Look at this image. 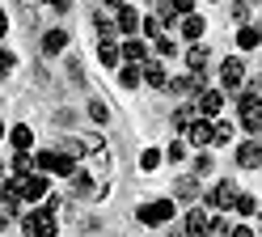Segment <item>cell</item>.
<instances>
[{"instance_id":"obj_8","label":"cell","mask_w":262,"mask_h":237,"mask_svg":"<svg viewBox=\"0 0 262 237\" xmlns=\"http://www.w3.org/2000/svg\"><path fill=\"white\" fill-rule=\"evenodd\" d=\"M224 110V89H203L199 93V106H194V114L199 118H216Z\"/></svg>"},{"instance_id":"obj_6","label":"cell","mask_w":262,"mask_h":237,"mask_svg":"<svg viewBox=\"0 0 262 237\" xmlns=\"http://www.w3.org/2000/svg\"><path fill=\"white\" fill-rule=\"evenodd\" d=\"M182 140H186V148H207L211 144V118L194 114L190 123H186V131H182Z\"/></svg>"},{"instance_id":"obj_17","label":"cell","mask_w":262,"mask_h":237,"mask_svg":"<svg viewBox=\"0 0 262 237\" xmlns=\"http://www.w3.org/2000/svg\"><path fill=\"white\" fill-rule=\"evenodd\" d=\"M68 47V30H47L42 34V55H59Z\"/></svg>"},{"instance_id":"obj_20","label":"cell","mask_w":262,"mask_h":237,"mask_svg":"<svg viewBox=\"0 0 262 237\" xmlns=\"http://www.w3.org/2000/svg\"><path fill=\"white\" fill-rule=\"evenodd\" d=\"M93 30H97V38H102V43H114V34H119L110 13H97V17H93Z\"/></svg>"},{"instance_id":"obj_9","label":"cell","mask_w":262,"mask_h":237,"mask_svg":"<svg viewBox=\"0 0 262 237\" xmlns=\"http://www.w3.org/2000/svg\"><path fill=\"white\" fill-rule=\"evenodd\" d=\"M237 165L241 169H262V144H258V135H250L245 144H237Z\"/></svg>"},{"instance_id":"obj_36","label":"cell","mask_w":262,"mask_h":237,"mask_svg":"<svg viewBox=\"0 0 262 237\" xmlns=\"http://www.w3.org/2000/svg\"><path fill=\"white\" fill-rule=\"evenodd\" d=\"M203 174H211V152H199V157H194V178H203Z\"/></svg>"},{"instance_id":"obj_33","label":"cell","mask_w":262,"mask_h":237,"mask_svg":"<svg viewBox=\"0 0 262 237\" xmlns=\"http://www.w3.org/2000/svg\"><path fill=\"white\" fill-rule=\"evenodd\" d=\"M250 13H254V5L237 0V5H233V22H237V26H250Z\"/></svg>"},{"instance_id":"obj_13","label":"cell","mask_w":262,"mask_h":237,"mask_svg":"<svg viewBox=\"0 0 262 237\" xmlns=\"http://www.w3.org/2000/svg\"><path fill=\"white\" fill-rule=\"evenodd\" d=\"M182 233H186V237H207V212H203V208H190V212L182 216Z\"/></svg>"},{"instance_id":"obj_34","label":"cell","mask_w":262,"mask_h":237,"mask_svg":"<svg viewBox=\"0 0 262 237\" xmlns=\"http://www.w3.org/2000/svg\"><path fill=\"white\" fill-rule=\"evenodd\" d=\"M13 68H17V55H13L9 47H0V76H9Z\"/></svg>"},{"instance_id":"obj_27","label":"cell","mask_w":262,"mask_h":237,"mask_svg":"<svg viewBox=\"0 0 262 237\" xmlns=\"http://www.w3.org/2000/svg\"><path fill=\"white\" fill-rule=\"evenodd\" d=\"M241 127L250 131V135H258L262 131V106L258 110H241Z\"/></svg>"},{"instance_id":"obj_16","label":"cell","mask_w":262,"mask_h":237,"mask_svg":"<svg viewBox=\"0 0 262 237\" xmlns=\"http://www.w3.org/2000/svg\"><path fill=\"white\" fill-rule=\"evenodd\" d=\"M207 60H211V47H207V43H190V47H186V64H190V72H203Z\"/></svg>"},{"instance_id":"obj_5","label":"cell","mask_w":262,"mask_h":237,"mask_svg":"<svg viewBox=\"0 0 262 237\" xmlns=\"http://www.w3.org/2000/svg\"><path fill=\"white\" fill-rule=\"evenodd\" d=\"M241 85H245V64H241L237 55H228V60L220 64V89H224V93H237Z\"/></svg>"},{"instance_id":"obj_32","label":"cell","mask_w":262,"mask_h":237,"mask_svg":"<svg viewBox=\"0 0 262 237\" xmlns=\"http://www.w3.org/2000/svg\"><path fill=\"white\" fill-rule=\"evenodd\" d=\"M157 165H161V148H144V157H140V169H144V174H152Z\"/></svg>"},{"instance_id":"obj_25","label":"cell","mask_w":262,"mask_h":237,"mask_svg":"<svg viewBox=\"0 0 262 237\" xmlns=\"http://www.w3.org/2000/svg\"><path fill=\"white\" fill-rule=\"evenodd\" d=\"M258 43H262V34H258L254 26H241V30H237V47H241V51H254Z\"/></svg>"},{"instance_id":"obj_7","label":"cell","mask_w":262,"mask_h":237,"mask_svg":"<svg viewBox=\"0 0 262 237\" xmlns=\"http://www.w3.org/2000/svg\"><path fill=\"white\" fill-rule=\"evenodd\" d=\"M114 30L123 34V38H136V30H140V13L131 9V5H114Z\"/></svg>"},{"instance_id":"obj_41","label":"cell","mask_w":262,"mask_h":237,"mask_svg":"<svg viewBox=\"0 0 262 237\" xmlns=\"http://www.w3.org/2000/svg\"><path fill=\"white\" fill-rule=\"evenodd\" d=\"M245 5H258V0H245Z\"/></svg>"},{"instance_id":"obj_4","label":"cell","mask_w":262,"mask_h":237,"mask_svg":"<svg viewBox=\"0 0 262 237\" xmlns=\"http://www.w3.org/2000/svg\"><path fill=\"white\" fill-rule=\"evenodd\" d=\"M165 89H169V93H178V97H199V93L207 89V81H203V72H186V76L165 81Z\"/></svg>"},{"instance_id":"obj_15","label":"cell","mask_w":262,"mask_h":237,"mask_svg":"<svg viewBox=\"0 0 262 237\" xmlns=\"http://www.w3.org/2000/svg\"><path fill=\"white\" fill-rule=\"evenodd\" d=\"M5 140L13 144V152H34V131H30L26 123H17V127H9V135Z\"/></svg>"},{"instance_id":"obj_26","label":"cell","mask_w":262,"mask_h":237,"mask_svg":"<svg viewBox=\"0 0 262 237\" xmlns=\"http://www.w3.org/2000/svg\"><path fill=\"white\" fill-rule=\"evenodd\" d=\"M119 85H123V89H136V85H140V64H123L119 68Z\"/></svg>"},{"instance_id":"obj_31","label":"cell","mask_w":262,"mask_h":237,"mask_svg":"<svg viewBox=\"0 0 262 237\" xmlns=\"http://www.w3.org/2000/svg\"><path fill=\"white\" fill-rule=\"evenodd\" d=\"M165 157H169V161H186V157H190V148H186V140H182V135H178V140L165 148Z\"/></svg>"},{"instance_id":"obj_21","label":"cell","mask_w":262,"mask_h":237,"mask_svg":"<svg viewBox=\"0 0 262 237\" xmlns=\"http://www.w3.org/2000/svg\"><path fill=\"white\" fill-rule=\"evenodd\" d=\"M97 64H102V68H119L123 60H119V43H102V47H97Z\"/></svg>"},{"instance_id":"obj_23","label":"cell","mask_w":262,"mask_h":237,"mask_svg":"<svg viewBox=\"0 0 262 237\" xmlns=\"http://www.w3.org/2000/svg\"><path fill=\"white\" fill-rule=\"evenodd\" d=\"M233 212H237V216H254V212H258V199H254L250 191H237V199H233Z\"/></svg>"},{"instance_id":"obj_2","label":"cell","mask_w":262,"mask_h":237,"mask_svg":"<svg viewBox=\"0 0 262 237\" xmlns=\"http://www.w3.org/2000/svg\"><path fill=\"white\" fill-rule=\"evenodd\" d=\"M173 208H178L173 199L140 203V208H136V220H140V225H148V229H161V225H169V220H173Z\"/></svg>"},{"instance_id":"obj_30","label":"cell","mask_w":262,"mask_h":237,"mask_svg":"<svg viewBox=\"0 0 262 237\" xmlns=\"http://www.w3.org/2000/svg\"><path fill=\"white\" fill-rule=\"evenodd\" d=\"M72 195H93V178L76 169V174H72Z\"/></svg>"},{"instance_id":"obj_19","label":"cell","mask_w":262,"mask_h":237,"mask_svg":"<svg viewBox=\"0 0 262 237\" xmlns=\"http://www.w3.org/2000/svg\"><path fill=\"white\" fill-rule=\"evenodd\" d=\"M9 169H13V178H26V174H34V152H13Z\"/></svg>"},{"instance_id":"obj_24","label":"cell","mask_w":262,"mask_h":237,"mask_svg":"<svg viewBox=\"0 0 262 237\" xmlns=\"http://www.w3.org/2000/svg\"><path fill=\"white\" fill-rule=\"evenodd\" d=\"M152 55H157V60H169V55H178V43L169 38V34H161V38H152Z\"/></svg>"},{"instance_id":"obj_1","label":"cell","mask_w":262,"mask_h":237,"mask_svg":"<svg viewBox=\"0 0 262 237\" xmlns=\"http://www.w3.org/2000/svg\"><path fill=\"white\" fill-rule=\"evenodd\" d=\"M21 233H26V237H55V233H59V220H55V212L34 208V212L21 216Z\"/></svg>"},{"instance_id":"obj_14","label":"cell","mask_w":262,"mask_h":237,"mask_svg":"<svg viewBox=\"0 0 262 237\" xmlns=\"http://www.w3.org/2000/svg\"><path fill=\"white\" fill-rule=\"evenodd\" d=\"M178 22H182V38L186 43H199L203 30H207V17H199V13H182Z\"/></svg>"},{"instance_id":"obj_11","label":"cell","mask_w":262,"mask_h":237,"mask_svg":"<svg viewBox=\"0 0 262 237\" xmlns=\"http://www.w3.org/2000/svg\"><path fill=\"white\" fill-rule=\"evenodd\" d=\"M148 55H152V47L144 38H123L119 43V60H127V64H144Z\"/></svg>"},{"instance_id":"obj_39","label":"cell","mask_w":262,"mask_h":237,"mask_svg":"<svg viewBox=\"0 0 262 237\" xmlns=\"http://www.w3.org/2000/svg\"><path fill=\"white\" fill-rule=\"evenodd\" d=\"M5 34H9V13L0 9V38H5Z\"/></svg>"},{"instance_id":"obj_10","label":"cell","mask_w":262,"mask_h":237,"mask_svg":"<svg viewBox=\"0 0 262 237\" xmlns=\"http://www.w3.org/2000/svg\"><path fill=\"white\" fill-rule=\"evenodd\" d=\"M140 81L152 85V89H165V81H169V76H165V64H161L157 55H148V60L140 64Z\"/></svg>"},{"instance_id":"obj_38","label":"cell","mask_w":262,"mask_h":237,"mask_svg":"<svg viewBox=\"0 0 262 237\" xmlns=\"http://www.w3.org/2000/svg\"><path fill=\"white\" fill-rule=\"evenodd\" d=\"M224 237H254V229H250V225H233Z\"/></svg>"},{"instance_id":"obj_29","label":"cell","mask_w":262,"mask_h":237,"mask_svg":"<svg viewBox=\"0 0 262 237\" xmlns=\"http://www.w3.org/2000/svg\"><path fill=\"white\" fill-rule=\"evenodd\" d=\"M190 118H194V106H178V110H173V131L182 135V131H186V123H190Z\"/></svg>"},{"instance_id":"obj_35","label":"cell","mask_w":262,"mask_h":237,"mask_svg":"<svg viewBox=\"0 0 262 237\" xmlns=\"http://www.w3.org/2000/svg\"><path fill=\"white\" fill-rule=\"evenodd\" d=\"M140 30L148 34V38H161V34H165V30H161V22H157V17H140Z\"/></svg>"},{"instance_id":"obj_12","label":"cell","mask_w":262,"mask_h":237,"mask_svg":"<svg viewBox=\"0 0 262 237\" xmlns=\"http://www.w3.org/2000/svg\"><path fill=\"white\" fill-rule=\"evenodd\" d=\"M199 195H203V186H199V178H194V174H186V178L173 182V203H194Z\"/></svg>"},{"instance_id":"obj_37","label":"cell","mask_w":262,"mask_h":237,"mask_svg":"<svg viewBox=\"0 0 262 237\" xmlns=\"http://www.w3.org/2000/svg\"><path fill=\"white\" fill-rule=\"evenodd\" d=\"M169 9L182 17V13H194V0H169Z\"/></svg>"},{"instance_id":"obj_3","label":"cell","mask_w":262,"mask_h":237,"mask_svg":"<svg viewBox=\"0 0 262 237\" xmlns=\"http://www.w3.org/2000/svg\"><path fill=\"white\" fill-rule=\"evenodd\" d=\"M207 208L211 212H228V208H233V199H237V182L233 178H220L216 186H207Z\"/></svg>"},{"instance_id":"obj_28","label":"cell","mask_w":262,"mask_h":237,"mask_svg":"<svg viewBox=\"0 0 262 237\" xmlns=\"http://www.w3.org/2000/svg\"><path fill=\"white\" fill-rule=\"evenodd\" d=\"M89 118H93V123H110V110H106L102 97H89Z\"/></svg>"},{"instance_id":"obj_22","label":"cell","mask_w":262,"mask_h":237,"mask_svg":"<svg viewBox=\"0 0 262 237\" xmlns=\"http://www.w3.org/2000/svg\"><path fill=\"white\" fill-rule=\"evenodd\" d=\"M228 229H233V220H228L224 212H211L207 216V237H224Z\"/></svg>"},{"instance_id":"obj_18","label":"cell","mask_w":262,"mask_h":237,"mask_svg":"<svg viewBox=\"0 0 262 237\" xmlns=\"http://www.w3.org/2000/svg\"><path fill=\"white\" fill-rule=\"evenodd\" d=\"M233 123H228V118H216V123H211V144L216 148H224V144H233Z\"/></svg>"},{"instance_id":"obj_40","label":"cell","mask_w":262,"mask_h":237,"mask_svg":"<svg viewBox=\"0 0 262 237\" xmlns=\"http://www.w3.org/2000/svg\"><path fill=\"white\" fill-rule=\"evenodd\" d=\"M5 135H9V127H5V123H0V140H5Z\"/></svg>"}]
</instances>
